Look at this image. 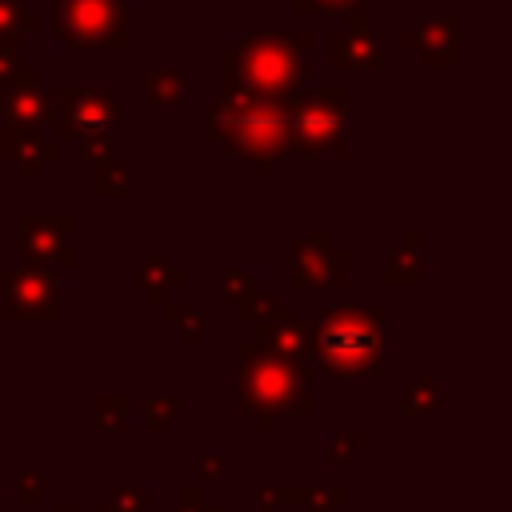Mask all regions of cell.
Segmentation results:
<instances>
[{
    "mask_svg": "<svg viewBox=\"0 0 512 512\" xmlns=\"http://www.w3.org/2000/svg\"><path fill=\"white\" fill-rule=\"evenodd\" d=\"M324 360L332 364V372H360L372 352H376V332L364 324V320H352V316H328L324 332L316 336Z\"/></svg>",
    "mask_w": 512,
    "mask_h": 512,
    "instance_id": "1",
    "label": "cell"
}]
</instances>
